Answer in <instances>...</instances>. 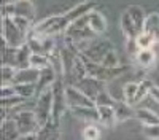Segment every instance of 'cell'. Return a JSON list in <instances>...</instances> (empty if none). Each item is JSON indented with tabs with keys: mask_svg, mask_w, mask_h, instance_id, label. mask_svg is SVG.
Segmentation results:
<instances>
[{
	"mask_svg": "<svg viewBox=\"0 0 159 140\" xmlns=\"http://www.w3.org/2000/svg\"><path fill=\"white\" fill-rule=\"evenodd\" d=\"M70 111L80 120H86L89 123H99L97 107H78V108H70Z\"/></svg>",
	"mask_w": 159,
	"mask_h": 140,
	"instance_id": "cell-20",
	"label": "cell"
},
{
	"mask_svg": "<svg viewBox=\"0 0 159 140\" xmlns=\"http://www.w3.org/2000/svg\"><path fill=\"white\" fill-rule=\"evenodd\" d=\"M40 78V70H35L32 67L18 70L15 80H13V84H37Z\"/></svg>",
	"mask_w": 159,
	"mask_h": 140,
	"instance_id": "cell-13",
	"label": "cell"
},
{
	"mask_svg": "<svg viewBox=\"0 0 159 140\" xmlns=\"http://www.w3.org/2000/svg\"><path fill=\"white\" fill-rule=\"evenodd\" d=\"M154 84L150 80H142V81H127L123 88V96H124V102H127L129 105L135 107L140 102L150 96L151 88Z\"/></svg>",
	"mask_w": 159,
	"mask_h": 140,
	"instance_id": "cell-3",
	"label": "cell"
},
{
	"mask_svg": "<svg viewBox=\"0 0 159 140\" xmlns=\"http://www.w3.org/2000/svg\"><path fill=\"white\" fill-rule=\"evenodd\" d=\"M13 120H15L21 135H24V134H34V132L40 131V124H38L35 111L22 110V111L16 113L15 116H13Z\"/></svg>",
	"mask_w": 159,
	"mask_h": 140,
	"instance_id": "cell-8",
	"label": "cell"
},
{
	"mask_svg": "<svg viewBox=\"0 0 159 140\" xmlns=\"http://www.w3.org/2000/svg\"><path fill=\"white\" fill-rule=\"evenodd\" d=\"M16 73H18V69H15V67H11V65H7V64H3V65H2V78H3L2 86L13 84V80H15Z\"/></svg>",
	"mask_w": 159,
	"mask_h": 140,
	"instance_id": "cell-27",
	"label": "cell"
},
{
	"mask_svg": "<svg viewBox=\"0 0 159 140\" xmlns=\"http://www.w3.org/2000/svg\"><path fill=\"white\" fill-rule=\"evenodd\" d=\"M111 49H115V45L108 40V38H94L92 42H88L84 45H80L78 51L80 54L84 56L88 61L100 64L102 59L107 56Z\"/></svg>",
	"mask_w": 159,
	"mask_h": 140,
	"instance_id": "cell-2",
	"label": "cell"
},
{
	"mask_svg": "<svg viewBox=\"0 0 159 140\" xmlns=\"http://www.w3.org/2000/svg\"><path fill=\"white\" fill-rule=\"evenodd\" d=\"M19 135H21V132L13 118L2 121V140H16Z\"/></svg>",
	"mask_w": 159,
	"mask_h": 140,
	"instance_id": "cell-23",
	"label": "cell"
},
{
	"mask_svg": "<svg viewBox=\"0 0 159 140\" xmlns=\"http://www.w3.org/2000/svg\"><path fill=\"white\" fill-rule=\"evenodd\" d=\"M96 7H97L96 2H92V0H84V2L70 8L67 13H62V15H57V16H49V18H45L42 21H38L32 27L29 35L54 37V35H57L61 32H65L76 19L88 15V13L92 11V10H96Z\"/></svg>",
	"mask_w": 159,
	"mask_h": 140,
	"instance_id": "cell-1",
	"label": "cell"
},
{
	"mask_svg": "<svg viewBox=\"0 0 159 140\" xmlns=\"http://www.w3.org/2000/svg\"><path fill=\"white\" fill-rule=\"evenodd\" d=\"M119 24H121V30H123V34L126 35V38L127 40H135V38L142 34V32H139V29L135 27V24L132 22V19H130V16H129V13L127 11H124L123 15H121V18H119Z\"/></svg>",
	"mask_w": 159,
	"mask_h": 140,
	"instance_id": "cell-16",
	"label": "cell"
},
{
	"mask_svg": "<svg viewBox=\"0 0 159 140\" xmlns=\"http://www.w3.org/2000/svg\"><path fill=\"white\" fill-rule=\"evenodd\" d=\"M143 32L150 34L154 38V42L159 43V13H150V15L147 16Z\"/></svg>",
	"mask_w": 159,
	"mask_h": 140,
	"instance_id": "cell-21",
	"label": "cell"
},
{
	"mask_svg": "<svg viewBox=\"0 0 159 140\" xmlns=\"http://www.w3.org/2000/svg\"><path fill=\"white\" fill-rule=\"evenodd\" d=\"M135 118H137L143 126H154V124H159V115H157L154 110L147 108V107L135 108Z\"/></svg>",
	"mask_w": 159,
	"mask_h": 140,
	"instance_id": "cell-17",
	"label": "cell"
},
{
	"mask_svg": "<svg viewBox=\"0 0 159 140\" xmlns=\"http://www.w3.org/2000/svg\"><path fill=\"white\" fill-rule=\"evenodd\" d=\"M65 102H67V107L70 108H78V107H96V102L89 99L83 91L73 84L65 86Z\"/></svg>",
	"mask_w": 159,
	"mask_h": 140,
	"instance_id": "cell-9",
	"label": "cell"
},
{
	"mask_svg": "<svg viewBox=\"0 0 159 140\" xmlns=\"http://www.w3.org/2000/svg\"><path fill=\"white\" fill-rule=\"evenodd\" d=\"M115 111H116V120L118 123H123L126 120H130V118H135V108L129 105L127 102H121V100H115Z\"/></svg>",
	"mask_w": 159,
	"mask_h": 140,
	"instance_id": "cell-18",
	"label": "cell"
},
{
	"mask_svg": "<svg viewBox=\"0 0 159 140\" xmlns=\"http://www.w3.org/2000/svg\"><path fill=\"white\" fill-rule=\"evenodd\" d=\"M99 111V123L105 127H113L118 120H116V111L113 105H97Z\"/></svg>",
	"mask_w": 159,
	"mask_h": 140,
	"instance_id": "cell-15",
	"label": "cell"
},
{
	"mask_svg": "<svg viewBox=\"0 0 159 140\" xmlns=\"http://www.w3.org/2000/svg\"><path fill=\"white\" fill-rule=\"evenodd\" d=\"M67 102H65V88L62 84V80H56L52 86V123L57 127L61 124V120L67 110Z\"/></svg>",
	"mask_w": 159,
	"mask_h": 140,
	"instance_id": "cell-7",
	"label": "cell"
},
{
	"mask_svg": "<svg viewBox=\"0 0 159 140\" xmlns=\"http://www.w3.org/2000/svg\"><path fill=\"white\" fill-rule=\"evenodd\" d=\"M83 138L84 140H99L100 138V129H99V126L89 123L83 129Z\"/></svg>",
	"mask_w": 159,
	"mask_h": 140,
	"instance_id": "cell-29",
	"label": "cell"
},
{
	"mask_svg": "<svg viewBox=\"0 0 159 140\" xmlns=\"http://www.w3.org/2000/svg\"><path fill=\"white\" fill-rule=\"evenodd\" d=\"M2 40L11 48H19L25 43V37L10 16H2Z\"/></svg>",
	"mask_w": 159,
	"mask_h": 140,
	"instance_id": "cell-5",
	"label": "cell"
},
{
	"mask_svg": "<svg viewBox=\"0 0 159 140\" xmlns=\"http://www.w3.org/2000/svg\"><path fill=\"white\" fill-rule=\"evenodd\" d=\"M88 21H89V27L96 35H102L107 30V19L97 10H92L91 13H88Z\"/></svg>",
	"mask_w": 159,
	"mask_h": 140,
	"instance_id": "cell-14",
	"label": "cell"
},
{
	"mask_svg": "<svg viewBox=\"0 0 159 140\" xmlns=\"http://www.w3.org/2000/svg\"><path fill=\"white\" fill-rule=\"evenodd\" d=\"M56 70L52 69V67H48V69H43V70H40V78L37 81V93L38 94H42L45 93L46 89H51L52 86H54L56 83Z\"/></svg>",
	"mask_w": 159,
	"mask_h": 140,
	"instance_id": "cell-12",
	"label": "cell"
},
{
	"mask_svg": "<svg viewBox=\"0 0 159 140\" xmlns=\"http://www.w3.org/2000/svg\"><path fill=\"white\" fill-rule=\"evenodd\" d=\"M81 56V54H80ZM84 64H86V72H88V76L89 78H94V80H99L102 83L105 81H110L113 78H118L119 75H123L126 72V67H118V69H108V67H103L102 64H96V62H91L88 61L84 56H81Z\"/></svg>",
	"mask_w": 159,
	"mask_h": 140,
	"instance_id": "cell-4",
	"label": "cell"
},
{
	"mask_svg": "<svg viewBox=\"0 0 159 140\" xmlns=\"http://www.w3.org/2000/svg\"><path fill=\"white\" fill-rule=\"evenodd\" d=\"M35 115H37V120L40 124V129L43 126H46L49 121H52V88L46 89L42 94H38Z\"/></svg>",
	"mask_w": 159,
	"mask_h": 140,
	"instance_id": "cell-6",
	"label": "cell"
},
{
	"mask_svg": "<svg viewBox=\"0 0 159 140\" xmlns=\"http://www.w3.org/2000/svg\"><path fill=\"white\" fill-rule=\"evenodd\" d=\"M13 96H16L15 84H7V86H2V99H8V97H13Z\"/></svg>",
	"mask_w": 159,
	"mask_h": 140,
	"instance_id": "cell-32",
	"label": "cell"
},
{
	"mask_svg": "<svg viewBox=\"0 0 159 140\" xmlns=\"http://www.w3.org/2000/svg\"><path fill=\"white\" fill-rule=\"evenodd\" d=\"M142 134L150 138V140H159V124L154 126H143L142 127Z\"/></svg>",
	"mask_w": 159,
	"mask_h": 140,
	"instance_id": "cell-30",
	"label": "cell"
},
{
	"mask_svg": "<svg viewBox=\"0 0 159 140\" xmlns=\"http://www.w3.org/2000/svg\"><path fill=\"white\" fill-rule=\"evenodd\" d=\"M100 64H102L103 67H108V69H118V67H121V65H119V57H118L116 49H111L110 53L102 59Z\"/></svg>",
	"mask_w": 159,
	"mask_h": 140,
	"instance_id": "cell-26",
	"label": "cell"
},
{
	"mask_svg": "<svg viewBox=\"0 0 159 140\" xmlns=\"http://www.w3.org/2000/svg\"><path fill=\"white\" fill-rule=\"evenodd\" d=\"M16 89V94L24 97V99H29L37 93V84H15Z\"/></svg>",
	"mask_w": 159,
	"mask_h": 140,
	"instance_id": "cell-28",
	"label": "cell"
},
{
	"mask_svg": "<svg viewBox=\"0 0 159 140\" xmlns=\"http://www.w3.org/2000/svg\"><path fill=\"white\" fill-rule=\"evenodd\" d=\"M154 43H156L154 38H153L150 34H147V32H142V34L135 38V45H137L139 49H151Z\"/></svg>",
	"mask_w": 159,
	"mask_h": 140,
	"instance_id": "cell-25",
	"label": "cell"
},
{
	"mask_svg": "<svg viewBox=\"0 0 159 140\" xmlns=\"http://www.w3.org/2000/svg\"><path fill=\"white\" fill-rule=\"evenodd\" d=\"M16 140H38V132H34V134H24V135H19Z\"/></svg>",
	"mask_w": 159,
	"mask_h": 140,
	"instance_id": "cell-33",
	"label": "cell"
},
{
	"mask_svg": "<svg viewBox=\"0 0 159 140\" xmlns=\"http://www.w3.org/2000/svg\"><path fill=\"white\" fill-rule=\"evenodd\" d=\"M29 67H32V69H35V70H43V69L51 67L49 56L32 53V54H30V59H29Z\"/></svg>",
	"mask_w": 159,
	"mask_h": 140,
	"instance_id": "cell-24",
	"label": "cell"
},
{
	"mask_svg": "<svg viewBox=\"0 0 159 140\" xmlns=\"http://www.w3.org/2000/svg\"><path fill=\"white\" fill-rule=\"evenodd\" d=\"M150 96L159 102V88H157V86H153V88H151V93H150Z\"/></svg>",
	"mask_w": 159,
	"mask_h": 140,
	"instance_id": "cell-34",
	"label": "cell"
},
{
	"mask_svg": "<svg viewBox=\"0 0 159 140\" xmlns=\"http://www.w3.org/2000/svg\"><path fill=\"white\" fill-rule=\"evenodd\" d=\"M73 86H76L80 91H83L89 99H92L94 102H96V99L105 91V83H102V81H99V80H94V78H89V76L83 78L81 81H78V83L73 84Z\"/></svg>",
	"mask_w": 159,
	"mask_h": 140,
	"instance_id": "cell-11",
	"label": "cell"
},
{
	"mask_svg": "<svg viewBox=\"0 0 159 140\" xmlns=\"http://www.w3.org/2000/svg\"><path fill=\"white\" fill-rule=\"evenodd\" d=\"M25 99L24 97H21V96H13V97H8V99H2V107L3 108H11V107H16V105H19V104H22Z\"/></svg>",
	"mask_w": 159,
	"mask_h": 140,
	"instance_id": "cell-31",
	"label": "cell"
},
{
	"mask_svg": "<svg viewBox=\"0 0 159 140\" xmlns=\"http://www.w3.org/2000/svg\"><path fill=\"white\" fill-rule=\"evenodd\" d=\"M135 61L142 69H151L156 64V53L153 49H139L135 54Z\"/></svg>",
	"mask_w": 159,
	"mask_h": 140,
	"instance_id": "cell-22",
	"label": "cell"
},
{
	"mask_svg": "<svg viewBox=\"0 0 159 140\" xmlns=\"http://www.w3.org/2000/svg\"><path fill=\"white\" fill-rule=\"evenodd\" d=\"M126 11L129 13V16H130L132 22L135 24V27L139 29V32H143L145 21H147V16H148V15H145L143 8L140 5H129Z\"/></svg>",
	"mask_w": 159,
	"mask_h": 140,
	"instance_id": "cell-19",
	"label": "cell"
},
{
	"mask_svg": "<svg viewBox=\"0 0 159 140\" xmlns=\"http://www.w3.org/2000/svg\"><path fill=\"white\" fill-rule=\"evenodd\" d=\"M34 5L27 0H18L15 3L3 5V15L2 16H24V18H32L34 16Z\"/></svg>",
	"mask_w": 159,
	"mask_h": 140,
	"instance_id": "cell-10",
	"label": "cell"
}]
</instances>
